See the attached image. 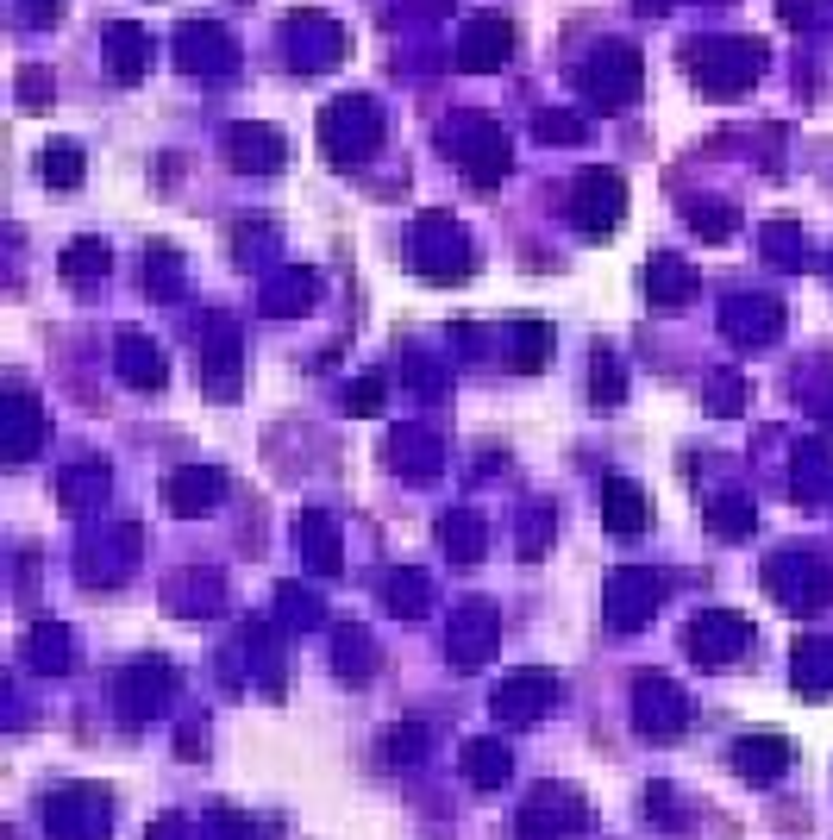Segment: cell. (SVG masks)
I'll use <instances>...</instances> for the list:
<instances>
[{
	"instance_id": "1",
	"label": "cell",
	"mask_w": 833,
	"mask_h": 840,
	"mask_svg": "<svg viewBox=\"0 0 833 840\" xmlns=\"http://www.w3.org/2000/svg\"><path fill=\"white\" fill-rule=\"evenodd\" d=\"M608 508H614V533H639V521H646V515H639V496H633L627 483L608 489Z\"/></svg>"
}]
</instances>
